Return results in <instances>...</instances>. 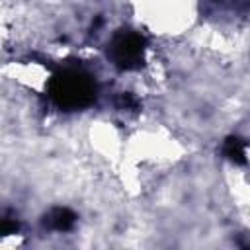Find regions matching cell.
<instances>
[{
  "label": "cell",
  "mask_w": 250,
  "mask_h": 250,
  "mask_svg": "<svg viewBox=\"0 0 250 250\" xmlns=\"http://www.w3.org/2000/svg\"><path fill=\"white\" fill-rule=\"evenodd\" d=\"M43 225L57 232H68L76 225V213L68 207H53L43 217Z\"/></svg>",
  "instance_id": "3957f363"
},
{
  "label": "cell",
  "mask_w": 250,
  "mask_h": 250,
  "mask_svg": "<svg viewBox=\"0 0 250 250\" xmlns=\"http://www.w3.org/2000/svg\"><path fill=\"white\" fill-rule=\"evenodd\" d=\"M16 230H18V221L12 219V217H4L2 219V227H0V234L8 236V234H14Z\"/></svg>",
  "instance_id": "5b68a950"
},
{
  "label": "cell",
  "mask_w": 250,
  "mask_h": 250,
  "mask_svg": "<svg viewBox=\"0 0 250 250\" xmlns=\"http://www.w3.org/2000/svg\"><path fill=\"white\" fill-rule=\"evenodd\" d=\"M145 51H146L145 37L135 31L123 29L113 35L107 47V57L113 62V66L119 70H139L145 64Z\"/></svg>",
  "instance_id": "7a4b0ae2"
},
{
  "label": "cell",
  "mask_w": 250,
  "mask_h": 250,
  "mask_svg": "<svg viewBox=\"0 0 250 250\" xmlns=\"http://www.w3.org/2000/svg\"><path fill=\"white\" fill-rule=\"evenodd\" d=\"M223 154L234 164H246V145L238 137H229L223 145Z\"/></svg>",
  "instance_id": "277c9868"
},
{
  "label": "cell",
  "mask_w": 250,
  "mask_h": 250,
  "mask_svg": "<svg viewBox=\"0 0 250 250\" xmlns=\"http://www.w3.org/2000/svg\"><path fill=\"white\" fill-rule=\"evenodd\" d=\"M117 105L121 109H135L137 107V100L131 96V94H121L119 100H117Z\"/></svg>",
  "instance_id": "8992f818"
},
{
  "label": "cell",
  "mask_w": 250,
  "mask_h": 250,
  "mask_svg": "<svg viewBox=\"0 0 250 250\" xmlns=\"http://www.w3.org/2000/svg\"><path fill=\"white\" fill-rule=\"evenodd\" d=\"M49 98L61 109H84L96 102L98 88L94 78L80 68H62L55 72L47 84Z\"/></svg>",
  "instance_id": "6da1fadb"
}]
</instances>
